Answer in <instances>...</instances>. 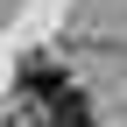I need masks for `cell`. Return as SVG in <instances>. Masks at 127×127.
I'll return each instance as SVG.
<instances>
[{
  "mask_svg": "<svg viewBox=\"0 0 127 127\" xmlns=\"http://www.w3.org/2000/svg\"><path fill=\"white\" fill-rule=\"evenodd\" d=\"M35 127H92V120H71V113H42Z\"/></svg>",
  "mask_w": 127,
  "mask_h": 127,
  "instance_id": "2",
  "label": "cell"
},
{
  "mask_svg": "<svg viewBox=\"0 0 127 127\" xmlns=\"http://www.w3.org/2000/svg\"><path fill=\"white\" fill-rule=\"evenodd\" d=\"M21 92L28 99H57V92H71V78H64V64H50V57H28L21 64Z\"/></svg>",
  "mask_w": 127,
  "mask_h": 127,
  "instance_id": "1",
  "label": "cell"
}]
</instances>
